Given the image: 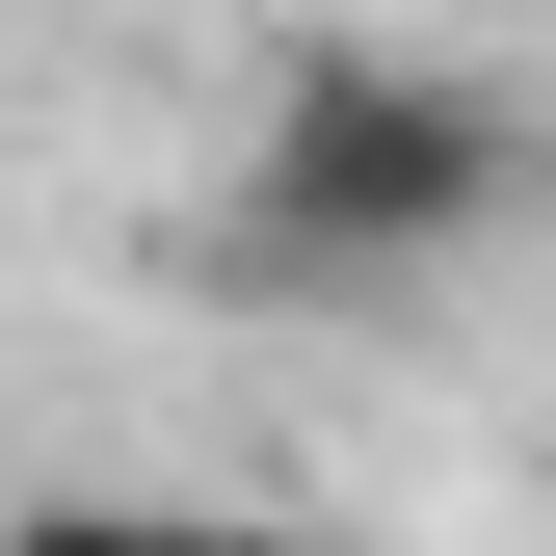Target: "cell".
<instances>
[{"instance_id":"cell-1","label":"cell","mask_w":556,"mask_h":556,"mask_svg":"<svg viewBox=\"0 0 556 556\" xmlns=\"http://www.w3.org/2000/svg\"><path fill=\"white\" fill-rule=\"evenodd\" d=\"M530 213V106L477 53H292L239 132V265L265 292H451Z\"/></svg>"}]
</instances>
